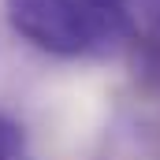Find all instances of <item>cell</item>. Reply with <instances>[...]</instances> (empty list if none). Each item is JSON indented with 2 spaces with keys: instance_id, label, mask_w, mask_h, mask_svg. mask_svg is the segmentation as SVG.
<instances>
[{
  "instance_id": "cell-1",
  "label": "cell",
  "mask_w": 160,
  "mask_h": 160,
  "mask_svg": "<svg viewBox=\"0 0 160 160\" xmlns=\"http://www.w3.org/2000/svg\"><path fill=\"white\" fill-rule=\"evenodd\" d=\"M4 11L22 41L60 60L101 52L134 30L123 19L101 15L86 0H4Z\"/></svg>"
},
{
  "instance_id": "cell-2",
  "label": "cell",
  "mask_w": 160,
  "mask_h": 160,
  "mask_svg": "<svg viewBox=\"0 0 160 160\" xmlns=\"http://www.w3.org/2000/svg\"><path fill=\"white\" fill-rule=\"evenodd\" d=\"M26 153V138H22V127L0 112V157H11V160H22Z\"/></svg>"
},
{
  "instance_id": "cell-3",
  "label": "cell",
  "mask_w": 160,
  "mask_h": 160,
  "mask_svg": "<svg viewBox=\"0 0 160 160\" xmlns=\"http://www.w3.org/2000/svg\"><path fill=\"white\" fill-rule=\"evenodd\" d=\"M89 8H97L101 15H108V19H123V22H130V15H127V4L130 0H86Z\"/></svg>"
}]
</instances>
